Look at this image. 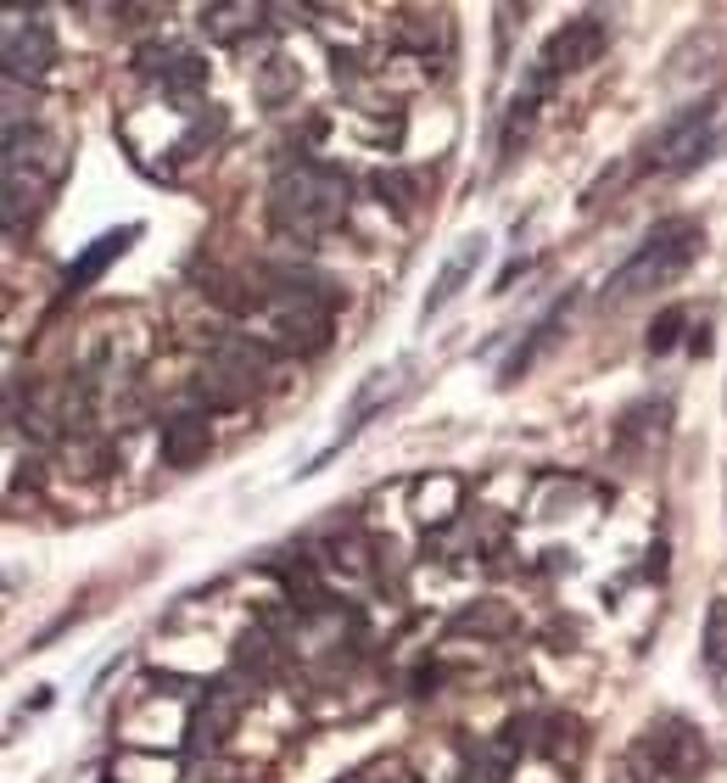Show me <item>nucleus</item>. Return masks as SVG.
Instances as JSON below:
<instances>
[{
    "label": "nucleus",
    "mask_w": 727,
    "mask_h": 783,
    "mask_svg": "<svg viewBox=\"0 0 727 783\" xmlns=\"http://www.w3.org/2000/svg\"><path fill=\"white\" fill-rule=\"evenodd\" d=\"M51 56H56V45H51V29H45V23H29V29L12 23V29H7V73H12V78H23V73L40 78V73L51 67Z\"/></svg>",
    "instance_id": "obj_8"
},
{
    "label": "nucleus",
    "mask_w": 727,
    "mask_h": 783,
    "mask_svg": "<svg viewBox=\"0 0 727 783\" xmlns=\"http://www.w3.org/2000/svg\"><path fill=\"white\" fill-rule=\"evenodd\" d=\"M208 443H213V425H208V414H173L168 425H162V459L168 465H197L202 454H208Z\"/></svg>",
    "instance_id": "obj_9"
},
{
    "label": "nucleus",
    "mask_w": 727,
    "mask_h": 783,
    "mask_svg": "<svg viewBox=\"0 0 727 783\" xmlns=\"http://www.w3.org/2000/svg\"><path fill=\"white\" fill-rule=\"evenodd\" d=\"M482 257H487V241H482V235H465V241H460V252H453L447 264H442V275L431 281V292H425V308H420V314H425V319H431V314H442L453 297H460V292L471 286V275H476Z\"/></svg>",
    "instance_id": "obj_6"
},
{
    "label": "nucleus",
    "mask_w": 727,
    "mask_h": 783,
    "mask_svg": "<svg viewBox=\"0 0 727 783\" xmlns=\"http://www.w3.org/2000/svg\"><path fill=\"white\" fill-rule=\"evenodd\" d=\"M677 330H683V308H666V314H661V325L650 330V347H655V353H666V347L677 341Z\"/></svg>",
    "instance_id": "obj_13"
},
{
    "label": "nucleus",
    "mask_w": 727,
    "mask_h": 783,
    "mask_svg": "<svg viewBox=\"0 0 727 783\" xmlns=\"http://www.w3.org/2000/svg\"><path fill=\"white\" fill-rule=\"evenodd\" d=\"M560 314H566V308H555V314H542V319L531 325V341H526V347H515V359L504 364V381H515V375H520V370H526V364H531V359L542 353V347H549V341H555V325H560Z\"/></svg>",
    "instance_id": "obj_11"
},
{
    "label": "nucleus",
    "mask_w": 727,
    "mask_h": 783,
    "mask_svg": "<svg viewBox=\"0 0 727 783\" xmlns=\"http://www.w3.org/2000/svg\"><path fill=\"white\" fill-rule=\"evenodd\" d=\"M268 213H275L281 235L314 241L325 230H336L347 219V180L325 162H297L275 180V197H268Z\"/></svg>",
    "instance_id": "obj_1"
},
{
    "label": "nucleus",
    "mask_w": 727,
    "mask_h": 783,
    "mask_svg": "<svg viewBox=\"0 0 727 783\" xmlns=\"http://www.w3.org/2000/svg\"><path fill=\"white\" fill-rule=\"evenodd\" d=\"M257 18H263V7H208V12H202V29H208L219 45H235L241 34L257 29Z\"/></svg>",
    "instance_id": "obj_10"
},
{
    "label": "nucleus",
    "mask_w": 727,
    "mask_h": 783,
    "mask_svg": "<svg viewBox=\"0 0 727 783\" xmlns=\"http://www.w3.org/2000/svg\"><path fill=\"white\" fill-rule=\"evenodd\" d=\"M403 381H409V359H403V364H392V370H376L370 381H364V387L352 392V403H347V414H341V425H336V443H330V448H325V454H319V459H314L308 470H325V465H330V454H336L341 443H352V437H358V431H364V425H370V414H376L381 403H392V398L403 392Z\"/></svg>",
    "instance_id": "obj_4"
},
{
    "label": "nucleus",
    "mask_w": 727,
    "mask_h": 783,
    "mask_svg": "<svg viewBox=\"0 0 727 783\" xmlns=\"http://www.w3.org/2000/svg\"><path fill=\"white\" fill-rule=\"evenodd\" d=\"M699 224L694 219H666L644 235V246L626 257V264L610 275L604 286V303H632V297H644L655 286H672L688 264H694V252H699Z\"/></svg>",
    "instance_id": "obj_2"
},
{
    "label": "nucleus",
    "mask_w": 727,
    "mask_h": 783,
    "mask_svg": "<svg viewBox=\"0 0 727 783\" xmlns=\"http://www.w3.org/2000/svg\"><path fill=\"white\" fill-rule=\"evenodd\" d=\"M599 51H604V23H599V18H571L549 45H542L537 73H531V84H526V96H515V113H531V102H537L542 84H549L555 73H577V67L599 62Z\"/></svg>",
    "instance_id": "obj_3"
},
{
    "label": "nucleus",
    "mask_w": 727,
    "mask_h": 783,
    "mask_svg": "<svg viewBox=\"0 0 727 783\" xmlns=\"http://www.w3.org/2000/svg\"><path fill=\"white\" fill-rule=\"evenodd\" d=\"M710 118H716V102H699V107H688L677 124H666L661 129V140L650 146V168H688L694 157H705L699 146H705V129H710Z\"/></svg>",
    "instance_id": "obj_5"
},
{
    "label": "nucleus",
    "mask_w": 727,
    "mask_h": 783,
    "mask_svg": "<svg viewBox=\"0 0 727 783\" xmlns=\"http://www.w3.org/2000/svg\"><path fill=\"white\" fill-rule=\"evenodd\" d=\"M705 666L727 671V599H710V616H705Z\"/></svg>",
    "instance_id": "obj_12"
},
{
    "label": "nucleus",
    "mask_w": 727,
    "mask_h": 783,
    "mask_svg": "<svg viewBox=\"0 0 727 783\" xmlns=\"http://www.w3.org/2000/svg\"><path fill=\"white\" fill-rule=\"evenodd\" d=\"M140 235V224H124V230H107L96 246H89L84 257H78V264H67V275H62V286L78 297V292H89V286H96L102 275H107V264H113V257H124V246Z\"/></svg>",
    "instance_id": "obj_7"
}]
</instances>
